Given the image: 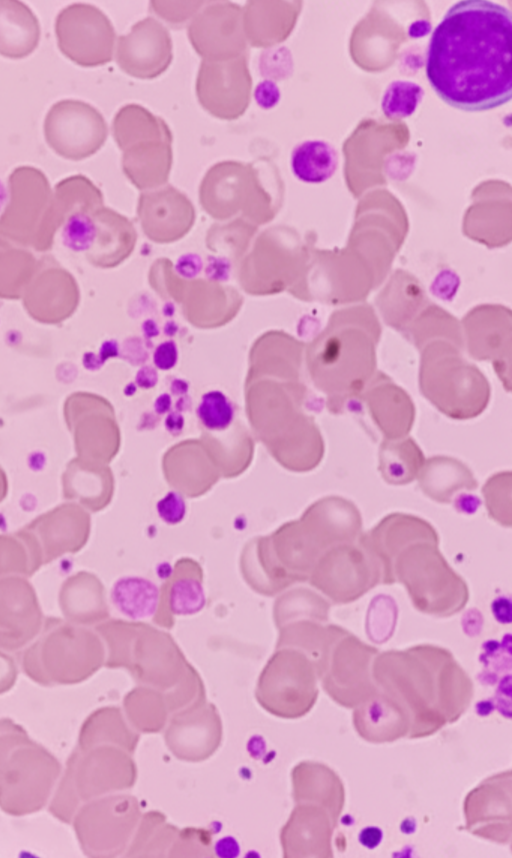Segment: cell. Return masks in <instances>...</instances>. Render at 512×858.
Listing matches in <instances>:
<instances>
[{
    "label": "cell",
    "mask_w": 512,
    "mask_h": 858,
    "mask_svg": "<svg viewBox=\"0 0 512 858\" xmlns=\"http://www.w3.org/2000/svg\"><path fill=\"white\" fill-rule=\"evenodd\" d=\"M512 15L486 0L454 4L430 38L426 76L436 94L464 111H485L512 96Z\"/></svg>",
    "instance_id": "6da1fadb"
},
{
    "label": "cell",
    "mask_w": 512,
    "mask_h": 858,
    "mask_svg": "<svg viewBox=\"0 0 512 858\" xmlns=\"http://www.w3.org/2000/svg\"><path fill=\"white\" fill-rule=\"evenodd\" d=\"M104 655L94 632L50 616L21 653L20 664L26 676L39 685H73L92 676L102 666Z\"/></svg>",
    "instance_id": "7a4b0ae2"
},
{
    "label": "cell",
    "mask_w": 512,
    "mask_h": 858,
    "mask_svg": "<svg viewBox=\"0 0 512 858\" xmlns=\"http://www.w3.org/2000/svg\"><path fill=\"white\" fill-rule=\"evenodd\" d=\"M438 545V541L423 540L401 550L392 565V584H403L420 612L448 617L465 607L469 590Z\"/></svg>",
    "instance_id": "3957f363"
},
{
    "label": "cell",
    "mask_w": 512,
    "mask_h": 858,
    "mask_svg": "<svg viewBox=\"0 0 512 858\" xmlns=\"http://www.w3.org/2000/svg\"><path fill=\"white\" fill-rule=\"evenodd\" d=\"M127 756L118 748L100 744L76 748L69 757L64 774L55 791L50 813L64 823H71L82 805L102 794L128 785Z\"/></svg>",
    "instance_id": "277c9868"
},
{
    "label": "cell",
    "mask_w": 512,
    "mask_h": 858,
    "mask_svg": "<svg viewBox=\"0 0 512 858\" xmlns=\"http://www.w3.org/2000/svg\"><path fill=\"white\" fill-rule=\"evenodd\" d=\"M60 773L56 757L28 740L0 764V808L13 816L36 813L47 804Z\"/></svg>",
    "instance_id": "5b68a950"
},
{
    "label": "cell",
    "mask_w": 512,
    "mask_h": 858,
    "mask_svg": "<svg viewBox=\"0 0 512 858\" xmlns=\"http://www.w3.org/2000/svg\"><path fill=\"white\" fill-rule=\"evenodd\" d=\"M378 561L359 542L327 549L318 559L309 583L335 604L353 602L381 583Z\"/></svg>",
    "instance_id": "8992f818"
},
{
    "label": "cell",
    "mask_w": 512,
    "mask_h": 858,
    "mask_svg": "<svg viewBox=\"0 0 512 858\" xmlns=\"http://www.w3.org/2000/svg\"><path fill=\"white\" fill-rule=\"evenodd\" d=\"M8 202L0 214V237L33 248L52 197L45 173L33 166L16 167L8 177Z\"/></svg>",
    "instance_id": "52a82bcc"
},
{
    "label": "cell",
    "mask_w": 512,
    "mask_h": 858,
    "mask_svg": "<svg viewBox=\"0 0 512 858\" xmlns=\"http://www.w3.org/2000/svg\"><path fill=\"white\" fill-rule=\"evenodd\" d=\"M61 53L81 67H97L113 58L116 34L109 18L94 5L74 3L55 20Z\"/></svg>",
    "instance_id": "ba28073f"
},
{
    "label": "cell",
    "mask_w": 512,
    "mask_h": 858,
    "mask_svg": "<svg viewBox=\"0 0 512 858\" xmlns=\"http://www.w3.org/2000/svg\"><path fill=\"white\" fill-rule=\"evenodd\" d=\"M48 146L60 157L79 161L95 154L105 143L108 127L92 105L74 99L54 103L43 124Z\"/></svg>",
    "instance_id": "9c48e42d"
},
{
    "label": "cell",
    "mask_w": 512,
    "mask_h": 858,
    "mask_svg": "<svg viewBox=\"0 0 512 858\" xmlns=\"http://www.w3.org/2000/svg\"><path fill=\"white\" fill-rule=\"evenodd\" d=\"M316 682L311 661L296 650H282L267 664L259 680L257 698L266 710L293 716L314 699Z\"/></svg>",
    "instance_id": "30bf717a"
},
{
    "label": "cell",
    "mask_w": 512,
    "mask_h": 858,
    "mask_svg": "<svg viewBox=\"0 0 512 858\" xmlns=\"http://www.w3.org/2000/svg\"><path fill=\"white\" fill-rule=\"evenodd\" d=\"M252 82L247 53L228 61L202 60L196 78L197 99L215 118L235 120L250 104Z\"/></svg>",
    "instance_id": "8fae6325"
},
{
    "label": "cell",
    "mask_w": 512,
    "mask_h": 858,
    "mask_svg": "<svg viewBox=\"0 0 512 858\" xmlns=\"http://www.w3.org/2000/svg\"><path fill=\"white\" fill-rule=\"evenodd\" d=\"M188 39L205 61H228L247 53L242 7L229 1L210 3L191 19Z\"/></svg>",
    "instance_id": "7c38bea8"
},
{
    "label": "cell",
    "mask_w": 512,
    "mask_h": 858,
    "mask_svg": "<svg viewBox=\"0 0 512 858\" xmlns=\"http://www.w3.org/2000/svg\"><path fill=\"white\" fill-rule=\"evenodd\" d=\"M27 314L35 321L57 325L76 311L80 292L73 275L52 256L38 259L36 271L21 297Z\"/></svg>",
    "instance_id": "4fadbf2b"
},
{
    "label": "cell",
    "mask_w": 512,
    "mask_h": 858,
    "mask_svg": "<svg viewBox=\"0 0 512 858\" xmlns=\"http://www.w3.org/2000/svg\"><path fill=\"white\" fill-rule=\"evenodd\" d=\"M124 796L94 798L81 805L72 822L83 852L103 857L117 854L128 839Z\"/></svg>",
    "instance_id": "5bb4252c"
},
{
    "label": "cell",
    "mask_w": 512,
    "mask_h": 858,
    "mask_svg": "<svg viewBox=\"0 0 512 858\" xmlns=\"http://www.w3.org/2000/svg\"><path fill=\"white\" fill-rule=\"evenodd\" d=\"M115 59L119 68L137 79H154L163 74L173 59L169 31L153 17L135 23L130 32L118 37Z\"/></svg>",
    "instance_id": "9a60e30c"
},
{
    "label": "cell",
    "mask_w": 512,
    "mask_h": 858,
    "mask_svg": "<svg viewBox=\"0 0 512 858\" xmlns=\"http://www.w3.org/2000/svg\"><path fill=\"white\" fill-rule=\"evenodd\" d=\"M44 615L32 584L20 576L0 579V648L14 652L40 633Z\"/></svg>",
    "instance_id": "2e32d148"
},
{
    "label": "cell",
    "mask_w": 512,
    "mask_h": 858,
    "mask_svg": "<svg viewBox=\"0 0 512 858\" xmlns=\"http://www.w3.org/2000/svg\"><path fill=\"white\" fill-rule=\"evenodd\" d=\"M25 528L36 538L45 565L83 548L89 535V517L79 505L67 502L39 515Z\"/></svg>",
    "instance_id": "e0dca14e"
},
{
    "label": "cell",
    "mask_w": 512,
    "mask_h": 858,
    "mask_svg": "<svg viewBox=\"0 0 512 858\" xmlns=\"http://www.w3.org/2000/svg\"><path fill=\"white\" fill-rule=\"evenodd\" d=\"M423 540L439 542L435 529L419 517L402 513L386 516L371 531L359 537V542L378 561L381 583L384 584H392V565L399 552Z\"/></svg>",
    "instance_id": "ac0fdd59"
},
{
    "label": "cell",
    "mask_w": 512,
    "mask_h": 858,
    "mask_svg": "<svg viewBox=\"0 0 512 858\" xmlns=\"http://www.w3.org/2000/svg\"><path fill=\"white\" fill-rule=\"evenodd\" d=\"M306 518V530L323 552L335 545L356 542L361 535L358 509L341 497L319 500L308 510Z\"/></svg>",
    "instance_id": "d6986e66"
},
{
    "label": "cell",
    "mask_w": 512,
    "mask_h": 858,
    "mask_svg": "<svg viewBox=\"0 0 512 858\" xmlns=\"http://www.w3.org/2000/svg\"><path fill=\"white\" fill-rule=\"evenodd\" d=\"M94 205H103L102 193L86 176L77 174L60 180L52 190L50 205L34 250L49 251L58 234L61 220L75 210Z\"/></svg>",
    "instance_id": "ffe728a7"
},
{
    "label": "cell",
    "mask_w": 512,
    "mask_h": 858,
    "mask_svg": "<svg viewBox=\"0 0 512 858\" xmlns=\"http://www.w3.org/2000/svg\"><path fill=\"white\" fill-rule=\"evenodd\" d=\"M104 588L92 573L80 571L61 585L58 601L65 619L73 624L92 625L107 618Z\"/></svg>",
    "instance_id": "44dd1931"
},
{
    "label": "cell",
    "mask_w": 512,
    "mask_h": 858,
    "mask_svg": "<svg viewBox=\"0 0 512 858\" xmlns=\"http://www.w3.org/2000/svg\"><path fill=\"white\" fill-rule=\"evenodd\" d=\"M40 24L33 11L18 0H0V55L22 59L37 48Z\"/></svg>",
    "instance_id": "7402d4cb"
},
{
    "label": "cell",
    "mask_w": 512,
    "mask_h": 858,
    "mask_svg": "<svg viewBox=\"0 0 512 858\" xmlns=\"http://www.w3.org/2000/svg\"><path fill=\"white\" fill-rule=\"evenodd\" d=\"M423 493L439 503H449L461 491L474 490L477 481L460 461L436 456L424 461L418 474Z\"/></svg>",
    "instance_id": "603a6c76"
},
{
    "label": "cell",
    "mask_w": 512,
    "mask_h": 858,
    "mask_svg": "<svg viewBox=\"0 0 512 858\" xmlns=\"http://www.w3.org/2000/svg\"><path fill=\"white\" fill-rule=\"evenodd\" d=\"M369 411L386 439L406 437L414 420L409 397L398 388H378L366 396Z\"/></svg>",
    "instance_id": "cb8c5ba5"
},
{
    "label": "cell",
    "mask_w": 512,
    "mask_h": 858,
    "mask_svg": "<svg viewBox=\"0 0 512 858\" xmlns=\"http://www.w3.org/2000/svg\"><path fill=\"white\" fill-rule=\"evenodd\" d=\"M43 565L40 546L25 527L15 533L0 534V579L30 577Z\"/></svg>",
    "instance_id": "d4e9b609"
},
{
    "label": "cell",
    "mask_w": 512,
    "mask_h": 858,
    "mask_svg": "<svg viewBox=\"0 0 512 858\" xmlns=\"http://www.w3.org/2000/svg\"><path fill=\"white\" fill-rule=\"evenodd\" d=\"M424 461L421 450L412 439H386L380 448L379 471L387 483L405 485L418 477Z\"/></svg>",
    "instance_id": "484cf974"
},
{
    "label": "cell",
    "mask_w": 512,
    "mask_h": 858,
    "mask_svg": "<svg viewBox=\"0 0 512 858\" xmlns=\"http://www.w3.org/2000/svg\"><path fill=\"white\" fill-rule=\"evenodd\" d=\"M338 165L335 148L323 140H307L294 147L291 168L305 183H322L332 177Z\"/></svg>",
    "instance_id": "4316f807"
},
{
    "label": "cell",
    "mask_w": 512,
    "mask_h": 858,
    "mask_svg": "<svg viewBox=\"0 0 512 858\" xmlns=\"http://www.w3.org/2000/svg\"><path fill=\"white\" fill-rule=\"evenodd\" d=\"M140 214L147 226L159 228L184 227L193 218L188 200L172 188L142 196Z\"/></svg>",
    "instance_id": "83f0119b"
},
{
    "label": "cell",
    "mask_w": 512,
    "mask_h": 858,
    "mask_svg": "<svg viewBox=\"0 0 512 858\" xmlns=\"http://www.w3.org/2000/svg\"><path fill=\"white\" fill-rule=\"evenodd\" d=\"M38 259L27 248L6 242L0 247V299H21Z\"/></svg>",
    "instance_id": "f1b7e54d"
},
{
    "label": "cell",
    "mask_w": 512,
    "mask_h": 858,
    "mask_svg": "<svg viewBox=\"0 0 512 858\" xmlns=\"http://www.w3.org/2000/svg\"><path fill=\"white\" fill-rule=\"evenodd\" d=\"M111 597L115 607L133 619L151 616L159 603L156 585L137 576L120 578L113 586Z\"/></svg>",
    "instance_id": "f546056e"
},
{
    "label": "cell",
    "mask_w": 512,
    "mask_h": 858,
    "mask_svg": "<svg viewBox=\"0 0 512 858\" xmlns=\"http://www.w3.org/2000/svg\"><path fill=\"white\" fill-rule=\"evenodd\" d=\"M177 566L179 567L178 563ZM167 593L171 612L178 615L199 612L205 605L200 568L196 566L188 574L180 567L176 568Z\"/></svg>",
    "instance_id": "4dcf8cb0"
},
{
    "label": "cell",
    "mask_w": 512,
    "mask_h": 858,
    "mask_svg": "<svg viewBox=\"0 0 512 858\" xmlns=\"http://www.w3.org/2000/svg\"><path fill=\"white\" fill-rule=\"evenodd\" d=\"M123 723L119 711L114 708H102L91 714L83 723L78 739V748H88L100 744L120 743Z\"/></svg>",
    "instance_id": "1f68e13d"
},
{
    "label": "cell",
    "mask_w": 512,
    "mask_h": 858,
    "mask_svg": "<svg viewBox=\"0 0 512 858\" xmlns=\"http://www.w3.org/2000/svg\"><path fill=\"white\" fill-rule=\"evenodd\" d=\"M280 601L279 620L312 619L327 622L330 602L318 593L308 589H296L285 595Z\"/></svg>",
    "instance_id": "d6a6232c"
},
{
    "label": "cell",
    "mask_w": 512,
    "mask_h": 858,
    "mask_svg": "<svg viewBox=\"0 0 512 858\" xmlns=\"http://www.w3.org/2000/svg\"><path fill=\"white\" fill-rule=\"evenodd\" d=\"M424 95L420 85L412 81L395 80L384 91L381 99L383 114L391 120L411 116Z\"/></svg>",
    "instance_id": "836d02e7"
},
{
    "label": "cell",
    "mask_w": 512,
    "mask_h": 858,
    "mask_svg": "<svg viewBox=\"0 0 512 858\" xmlns=\"http://www.w3.org/2000/svg\"><path fill=\"white\" fill-rule=\"evenodd\" d=\"M487 511L492 519L510 527L511 517V473L501 472L492 476L483 487Z\"/></svg>",
    "instance_id": "e575fe53"
},
{
    "label": "cell",
    "mask_w": 512,
    "mask_h": 858,
    "mask_svg": "<svg viewBox=\"0 0 512 858\" xmlns=\"http://www.w3.org/2000/svg\"><path fill=\"white\" fill-rule=\"evenodd\" d=\"M198 415L207 428L219 430L230 424L233 410L227 398L222 393L214 391L203 396Z\"/></svg>",
    "instance_id": "d590c367"
},
{
    "label": "cell",
    "mask_w": 512,
    "mask_h": 858,
    "mask_svg": "<svg viewBox=\"0 0 512 858\" xmlns=\"http://www.w3.org/2000/svg\"><path fill=\"white\" fill-rule=\"evenodd\" d=\"M203 4V1H151L150 9L171 25H181L193 18Z\"/></svg>",
    "instance_id": "8d00e7d4"
},
{
    "label": "cell",
    "mask_w": 512,
    "mask_h": 858,
    "mask_svg": "<svg viewBox=\"0 0 512 858\" xmlns=\"http://www.w3.org/2000/svg\"><path fill=\"white\" fill-rule=\"evenodd\" d=\"M30 740L24 728L9 718L0 720V764L18 746Z\"/></svg>",
    "instance_id": "74e56055"
},
{
    "label": "cell",
    "mask_w": 512,
    "mask_h": 858,
    "mask_svg": "<svg viewBox=\"0 0 512 858\" xmlns=\"http://www.w3.org/2000/svg\"><path fill=\"white\" fill-rule=\"evenodd\" d=\"M158 512L166 522L177 523L185 513L184 501L178 494L170 492L158 503Z\"/></svg>",
    "instance_id": "f35d334b"
},
{
    "label": "cell",
    "mask_w": 512,
    "mask_h": 858,
    "mask_svg": "<svg viewBox=\"0 0 512 858\" xmlns=\"http://www.w3.org/2000/svg\"><path fill=\"white\" fill-rule=\"evenodd\" d=\"M18 668L14 658L0 648V695L15 685Z\"/></svg>",
    "instance_id": "ab89813d"
},
{
    "label": "cell",
    "mask_w": 512,
    "mask_h": 858,
    "mask_svg": "<svg viewBox=\"0 0 512 858\" xmlns=\"http://www.w3.org/2000/svg\"><path fill=\"white\" fill-rule=\"evenodd\" d=\"M279 97V89L273 82L266 80L258 84L255 98L259 106L269 109L277 104Z\"/></svg>",
    "instance_id": "60d3db41"
},
{
    "label": "cell",
    "mask_w": 512,
    "mask_h": 858,
    "mask_svg": "<svg viewBox=\"0 0 512 858\" xmlns=\"http://www.w3.org/2000/svg\"><path fill=\"white\" fill-rule=\"evenodd\" d=\"M177 359L175 344L171 341L162 343L154 353V363L161 369L171 368Z\"/></svg>",
    "instance_id": "b9f144b4"
},
{
    "label": "cell",
    "mask_w": 512,
    "mask_h": 858,
    "mask_svg": "<svg viewBox=\"0 0 512 858\" xmlns=\"http://www.w3.org/2000/svg\"><path fill=\"white\" fill-rule=\"evenodd\" d=\"M383 832L380 828L369 826L362 829L359 833V842L368 849L377 847L382 841Z\"/></svg>",
    "instance_id": "7bdbcfd3"
},
{
    "label": "cell",
    "mask_w": 512,
    "mask_h": 858,
    "mask_svg": "<svg viewBox=\"0 0 512 858\" xmlns=\"http://www.w3.org/2000/svg\"><path fill=\"white\" fill-rule=\"evenodd\" d=\"M8 479L6 473L0 466V503L6 498L8 494Z\"/></svg>",
    "instance_id": "ee69618b"
},
{
    "label": "cell",
    "mask_w": 512,
    "mask_h": 858,
    "mask_svg": "<svg viewBox=\"0 0 512 858\" xmlns=\"http://www.w3.org/2000/svg\"><path fill=\"white\" fill-rule=\"evenodd\" d=\"M7 241L0 237V247H2Z\"/></svg>",
    "instance_id": "f6af8a7d"
}]
</instances>
